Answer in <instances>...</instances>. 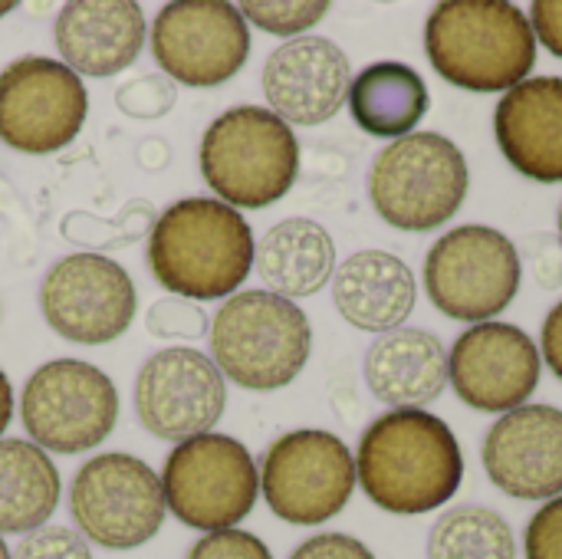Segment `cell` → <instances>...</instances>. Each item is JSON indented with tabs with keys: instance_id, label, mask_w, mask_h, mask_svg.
I'll return each mask as SVG.
<instances>
[{
	"instance_id": "6da1fadb",
	"label": "cell",
	"mask_w": 562,
	"mask_h": 559,
	"mask_svg": "<svg viewBox=\"0 0 562 559\" xmlns=\"http://www.w3.org/2000/svg\"><path fill=\"white\" fill-rule=\"evenodd\" d=\"M356 481L385 514L418 517L445 507L461 491L464 455L438 415L395 409L366 428L356 455Z\"/></svg>"
},
{
	"instance_id": "7a4b0ae2",
	"label": "cell",
	"mask_w": 562,
	"mask_h": 559,
	"mask_svg": "<svg viewBox=\"0 0 562 559\" xmlns=\"http://www.w3.org/2000/svg\"><path fill=\"white\" fill-rule=\"evenodd\" d=\"M254 254L244 214L211 198L175 201L148 234V267L181 300L234 297L254 267Z\"/></svg>"
},
{
	"instance_id": "3957f363",
	"label": "cell",
	"mask_w": 562,
	"mask_h": 559,
	"mask_svg": "<svg viewBox=\"0 0 562 559\" xmlns=\"http://www.w3.org/2000/svg\"><path fill=\"white\" fill-rule=\"evenodd\" d=\"M425 53L441 79L468 92H510L537 63L530 16L507 0H448L425 23Z\"/></svg>"
},
{
	"instance_id": "277c9868",
	"label": "cell",
	"mask_w": 562,
	"mask_h": 559,
	"mask_svg": "<svg viewBox=\"0 0 562 559\" xmlns=\"http://www.w3.org/2000/svg\"><path fill=\"white\" fill-rule=\"evenodd\" d=\"M201 175L234 211L277 204L300 175L293 128L263 105H234L201 138Z\"/></svg>"
},
{
	"instance_id": "5b68a950",
	"label": "cell",
	"mask_w": 562,
	"mask_h": 559,
	"mask_svg": "<svg viewBox=\"0 0 562 559\" xmlns=\"http://www.w3.org/2000/svg\"><path fill=\"white\" fill-rule=\"evenodd\" d=\"M211 356L221 376L250 392L290 385L313 349L306 313L270 290H244L224 300L211 320Z\"/></svg>"
},
{
	"instance_id": "8992f818",
	"label": "cell",
	"mask_w": 562,
	"mask_h": 559,
	"mask_svg": "<svg viewBox=\"0 0 562 559\" xmlns=\"http://www.w3.org/2000/svg\"><path fill=\"white\" fill-rule=\"evenodd\" d=\"M468 158L438 132H412L382 148L369 171L375 214L398 231H435L448 224L468 198Z\"/></svg>"
},
{
	"instance_id": "52a82bcc",
	"label": "cell",
	"mask_w": 562,
	"mask_h": 559,
	"mask_svg": "<svg viewBox=\"0 0 562 559\" xmlns=\"http://www.w3.org/2000/svg\"><path fill=\"white\" fill-rule=\"evenodd\" d=\"M517 244L487 224H464L438 237L425 257V290L448 320L491 323L520 293Z\"/></svg>"
},
{
	"instance_id": "ba28073f",
	"label": "cell",
	"mask_w": 562,
	"mask_h": 559,
	"mask_svg": "<svg viewBox=\"0 0 562 559\" xmlns=\"http://www.w3.org/2000/svg\"><path fill=\"white\" fill-rule=\"evenodd\" d=\"M161 491L165 507L184 527L217 534L250 517L260 494V471L237 438L207 432L168 455Z\"/></svg>"
},
{
	"instance_id": "9c48e42d",
	"label": "cell",
	"mask_w": 562,
	"mask_h": 559,
	"mask_svg": "<svg viewBox=\"0 0 562 559\" xmlns=\"http://www.w3.org/2000/svg\"><path fill=\"white\" fill-rule=\"evenodd\" d=\"M69 514L86 544L102 550H135L161 530L168 507L158 474L142 458L109 451L89 458L76 471Z\"/></svg>"
},
{
	"instance_id": "30bf717a",
	"label": "cell",
	"mask_w": 562,
	"mask_h": 559,
	"mask_svg": "<svg viewBox=\"0 0 562 559\" xmlns=\"http://www.w3.org/2000/svg\"><path fill=\"white\" fill-rule=\"evenodd\" d=\"M20 418L36 448L79 455L112 435L119 392L102 369L79 359H53L26 379Z\"/></svg>"
},
{
	"instance_id": "8fae6325",
	"label": "cell",
	"mask_w": 562,
	"mask_h": 559,
	"mask_svg": "<svg viewBox=\"0 0 562 559\" xmlns=\"http://www.w3.org/2000/svg\"><path fill=\"white\" fill-rule=\"evenodd\" d=\"M260 491L283 524H326L342 514L356 491V458L333 432H286L260 461Z\"/></svg>"
},
{
	"instance_id": "7c38bea8",
	"label": "cell",
	"mask_w": 562,
	"mask_h": 559,
	"mask_svg": "<svg viewBox=\"0 0 562 559\" xmlns=\"http://www.w3.org/2000/svg\"><path fill=\"white\" fill-rule=\"evenodd\" d=\"M82 76L49 56H20L0 69V142L23 155H53L86 125Z\"/></svg>"
},
{
	"instance_id": "4fadbf2b",
	"label": "cell",
	"mask_w": 562,
	"mask_h": 559,
	"mask_svg": "<svg viewBox=\"0 0 562 559\" xmlns=\"http://www.w3.org/2000/svg\"><path fill=\"white\" fill-rule=\"evenodd\" d=\"M151 56L175 82L207 89L234 79L250 56V30L227 0H175L151 23Z\"/></svg>"
},
{
	"instance_id": "5bb4252c",
	"label": "cell",
	"mask_w": 562,
	"mask_h": 559,
	"mask_svg": "<svg viewBox=\"0 0 562 559\" xmlns=\"http://www.w3.org/2000/svg\"><path fill=\"white\" fill-rule=\"evenodd\" d=\"M40 310L63 339L102 346L132 326L135 283L128 270L105 254H69L43 277Z\"/></svg>"
},
{
	"instance_id": "9a60e30c",
	"label": "cell",
	"mask_w": 562,
	"mask_h": 559,
	"mask_svg": "<svg viewBox=\"0 0 562 559\" xmlns=\"http://www.w3.org/2000/svg\"><path fill=\"white\" fill-rule=\"evenodd\" d=\"M227 405V385L214 359L198 349L171 346L155 353L135 382V409L142 425L165 441L207 435Z\"/></svg>"
},
{
	"instance_id": "2e32d148",
	"label": "cell",
	"mask_w": 562,
	"mask_h": 559,
	"mask_svg": "<svg viewBox=\"0 0 562 559\" xmlns=\"http://www.w3.org/2000/svg\"><path fill=\"white\" fill-rule=\"evenodd\" d=\"M540 349L514 323H477L458 336L448 356V382L474 412H514L540 385Z\"/></svg>"
},
{
	"instance_id": "e0dca14e",
	"label": "cell",
	"mask_w": 562,
	"mask_h": 559,
	"mask_svg": "<svg viewBox=\"0 0 562 559\" xmlns=\"http://www.w3.org/2000/svg\"><path fill=\"white\" fill-rule=\"evenodd\" d=\"M481 458L487 478L507 497H562V412L553 405H524L507 412L487 432Z\"/></svg>"
},
{
	"instance_id": "ac0fdd59",
	"label": "cell",
	"mask_w": 562,
	"mask_h": 559,
	"mask_svg": "<svg viewBox=\"0 0 562 559\" xmlns=\"http://www.w3.org/2000/svg\"><path fill=\"white\" fill-rule=\"evenodd\" d=\"M263 96L270 112L293 125H323L349 99V56L326 36L280 43L263 63Z\"/></svg>"
},
{
	"instance_id": "d6986e66",
	"label": "cell",
	"mask_w": 562,
	"mask_h": 559,
	"mask_svg": "<svg viewBox=\"0 0 562 559\" xmlns=\"http://www.w3.org/2000/svg\"><path fill=\"white\" fill-rule=\"evenodd\" d=\"M504 158L530 181H562V76H533L504 92L494 112Z\"/></svg>"
},
{
	"instance_id": "ffe728a7",
	"label": "cell",
	"mask_w": 562,
	"mask_h": 559,
	"mask_svg": "<svg viewBox=\"0 0 562 559\" xmlns=\"http://www.w3.org/2000/svg\"><path fill=\"white\" fill-rule=\"evenodd\" d=\"M56 49L76 76H115L145 46V16L132 0H72L56 16Z\"/></svg>"
},
{
	"instance_id": "44dd1931",
	"label": "cell",
	"mask_w": 562,
	"mask_h": 559,
	"mask_svg": "<svg viewBox=\"0 0 562 559\" xmlns=\"http://www.w3.org/2000/svg\"><path fill=\"white\" fill-rule=\"evenodd\" d=\"M333 300L342 320L362 333H392L412 316L418 287L405 260L385 250H359L333 273Z\"/></svg>"
},
{
	"instance_id": "7402d4cb",
	"label": "cell",
	"mask_w": 562,
	"mask_h": 559,
	"mask_svg": "<svg viewBox=\"0 0 562 559\" xmlns=\"http://www.w3.org/2000/svg\"><path fill=\"white\" fill-rule=\"evenodd\" d=\"M366 385L392 409L428 405L448 385V353L428 329H392L366 356Z\"/></svg>"
},
{
	"instance_id": "603a6c76",
	"label": "cell",
	"mask_w": 562,
	"mask_h": 559,
	"mask_svg": "<svg viewBox=\"0 0 562 559\" xmlns=\"http://www.w3.org/2000/svg\"><path fill=\"white\" fill-rule=\"evenodd\" d=\"M254 267L270 293L283 300H303L333 280L336 244L323 224L310 217H286L273 224L257 244Z\"/></svg>"
},
{
	"instance_id": "cb8c5ba5",
	"label": "cell",
	"mask_w": 562,
	"mask_h": 559,
	"mask_svg": "<svg viewBox=\"0 0 562 559\" xmlns=\"http://www.w3.org/2000/svg\"><path fill=\"white\" fill-rule=\"evenodd\" d=\"M356 125L375 138H405L428 112V86L405 63H372L349 86Z\"/></svg>"
},
{
	"instance_id": "d4e9b609",
	"label": "cell",
	"mask_w": 562,
	"mask_h": 559,
	"mask_svg": "<svg viewBox=\"0 0 562 559\" xmlns=\"http://www.w3.org/2000/svg\"><path fill=\"white\" fill-rule=\"evenodd\" d=\"M59 471L43 448L0 438V537L33 534L59 507Z\"/></svg>"
},
{
	"instance_id": "484cf974",
	"label": "cell",
	"mask_w": 562,
	"mask_h": 559,
	"mask_svg": "<svg viewBox=\"0 0 562 559\" xmlns=\"http://www.w3.org/2000/svg\"><path fill=\"white\" fill-rule=\"evenodd\" d=\"M428 559H517V540L497 511L454 507L431 527Z\"/></svg>"
},
{
	"instance_id": "4316f807",
	"label": "cell",
	"mask_w": 562,
	"mask_h": 559,
	"mask_svg": "<svg viewBox=\"0 0 562 559\" xmlns=\"http://www.w3.org/2000/svg\"><path fill=\"white\" fill-rule=\"evenodd\" d=\"M155 221H158V214L145 201L125 204L115 214V221H102V217L72 211L63 217V237L69 244H82V247H92V254H99V250H112V247H122V244H132V241L151 234Z\"/></svg>"
},
{
	"instance_id": "83f0119b",
	"label": "cell",
	"mask_w": 562,
	"mask_h": 559,
	"mask_svg": "<svg viewBox=\"0 0 562 559\" xmlns=\"http://www.w3.org/2000/svg\"><path fill=\"white\" fill-rule=\"evenodd\" d=\"M240 13L247 23H254L257 30L263 33H273V36H306L310 26H316L326 13H329V3L326 0H247L240 3Z\"/></svg>"
},
{
	"instance_id": "f1b7e54d",
	"label": "cell",
	"mask_w": 562,
	"mask_h": 559,
	"mask_svg": "<svg viewBox=\"0 0 562 559\" xmlns=\"http://www.w3.org/2000/svg\"><path fill=\"white\" fill-rule=\"evenodd\" d=\"M145 326L151 336H161V339H201L207 336V313L194 306L191 300L165 297L151 303Z\"/></svg>"
},
{
	"instance_id": "f546056e",
	"label": "cell",
	"mask_w": 562,
	"mask_h": 559,
	"mask_svg": "<svg viewBox=\"0 0 562 559\" xmlns=\"http://www.w3.org/2000/svg\"><path fill=\"white\" fill-rule=\"evenodd\" d=\"M115 102L132 119H161L175 105V86L161 76H138L115 92Z\"/></svg>"
},
{
	"instance_id": "4dcf8cb0",
	"label": "cell",
	"mask_w": 562,
	"mask_h": 559,
	"mask_svg": "<svg viewBox=\"0 0 562 559\" xmlns=\"http://www.w3.org/2000/svg\"><path fill=\"white\" fill-rule=\"evenodd\" d=\"M10 559H92V550L69 527H40L16 544Z\"/></svg>"
},
{
	"instance_id": "1f68e13d",
	"label": "cell",
	"mask_w": 562,
	"mask_h": 559,
	"mask_svg": "<svg viewBox=\"0 0 562 559\" xmlns=\"http://www.w3.org/2000/svg\"><path fill=\"white\" fill-rule=\"evenodd\" d=\"M188 559H273L270 547L247 534V530H217V534H204L191 550Z\"/></svg>"
},
{
	"instance_id": "d6a6232c",
	"label": "cell",
	"mask_w": 562,
	"mask_h": 559,
	"mask_svg": "<svg viewBox=\"0 0 562 559\" xmlns=\"http://www.w3.org/2000/svg\"><path fill=\"white\" fill-rule=\"evenodd\" d=\"M527 559H562V497L547 501L527 524Z\"/></svg>"
},
{
	"instance_id": "836d02e7",
	"label": "cell",
	"mask_w": 562,
	"mask_h": 559,
	"mask_svg": "<svg viewBox=\"0 0 562 559\" xmlns=\"http://www.w3.org/2000/svg\"><path fill=\"white\" fill-rule=\"evenodd\" d=\"M520 257H527L537 287L540 290H560L562 287V241L553 234H530L524 247H517Z\"/></svg>"
},
{
	"instance_id": "e575fe53",
	"label": "cell",
	"mask_w": 562,
	"mask_h": 559,
	"mask_svg": "<svg viewBox=\"0 0 562 559\" xmlns=\"http://www.w3.org/2000/svg\"><path fill=\"white\" fill-rule=\"evenodd\" d=\"M290 559H375V554L349 534H316L303 540Z\"/></svg>"
},
{
	"instance_id": "d590c367",
	"label": "cell",
	"mask_w": 562,
	"mask_h": 559,
	"mask_svg": "<svg viewBox=\"0 0 562 559\" xmlns=\"http://www.w3.org/2000/svg\"><path fill=\"white\" fill-rule=\"evenodd\" d=\"M530 26L537 43L562 59V0H537L530 7Z\"/></svg>"
},
{
	"instance_id": "8d00e7d4",
	"label": "cell",
	"mask_w": 562,
	"mask_h": 559,
	"mask_svg": "<svg viewBox=\"0 0 562 559\" xmlns=\"http://www.w3.org/2000/svg\"><path fill=\"white\" fill-rule=\"evenodd\" d=\"M543 359L562 382V300L547 313L543 323Z\"/></svg>"
},
{
	"instance_id": "74e56055",
	"label": "cell",
	"mask_w": 562,
	"mask_h": 559,
	"mask_svg": "<svg viewBox=\"0 0 562 559\" xmlns=\"http://www.w3.org/2000/svg\"><path fill=\"white\" fill-rule=\"evenodd\" d=\"M10 418H13V389H10V379L0 372V435L7 432Z\"/></svg>"
},
{
	"instance_id": "f35d334b",
	"label": "cell",
	"mask_w": 562,
	"mask_h": 559,
	"mask_svg": "<svg viewBox=\"0 0 562 559\" xmlns=\"http://www.w3.org/2000/svg\"><path fill=\"white\" fill-rule=\"evenodd\" d=\"M10 10H13V3H10V0H3V3H0V16H7Z\"/></svg>"
},
{
	"instance_id": "ab89813d",
	"label": "cell",
	"mask_w": 562,
	"mask_h": 559,
	"mask_svg": "<svg viewBox=\"0 0 562 559\" xmlns=\"http://www.w3.org/2000/svg\"><path fill=\"white\" fill-rule=\"evenodd\" d=\"M0 559H10V550H7V544H3V537H0Z\"/></svg>"
},
{
	"instance_id": "60d3db41",
	"label": "cell",
	"mask_w": 562,
	"mask_h": 559,
	"mask_svg": "<svg viewBox=\"0 0 562 559\" xmlns=\"http://www.w3.org/2000/svg\"><path fill=\"white\" fill-rule=\"evenodd\" d=\"M560 241H562V211H560Z\"/></svg>"
}]
</instances>
